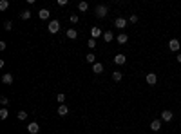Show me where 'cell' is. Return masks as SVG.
Returning a JSON list of instances; mask_svg holds the SVG:
<instances>
[{
	"mask_svg": "<svg viewBox=\"0 0 181 134\" xmlns=\"http://www.w3.org/2000/svg\"><path fill=\"white\" fill-rule=\"evenodd\" d=\"M38 131H40V125H38L36 122H31V123L27 125V132L29 134H36Z\"/></svg>",
	"mask_w": 181,
	"mask_h": 134,
	"instance_id": "cell-7",
	"label": "cell"
},
{
	"mask_svg": "<svg viewBox=\"0 0 181 134\" xmlns=\"http://www.w3.org/2000/svg\"><path fill=\"white\" fill-rule=\"evenodd\" d=\"M94 13H96V16H98V18H105V16L109 15V7H107L105 4H100V5H96Z\"/></svg>",
	"mask_w": 181,
	"mask_h": 134,
	"instance_id": "cell-1",
	"label": "cell"
},
{
	"mask_svg": "<svg viewBox=\"0 0 181 134\" xmlns=\"http://www.w3.org/2000/svg\"><path fill=\"white\" fill-rule=\"evenodd\" d=\"M49 15H51V13H49V9H40V11H38L40 20H47V18H49Z\"/></svg>",
	"mask_w": 181,
	"mask_h": 134,
	"instance_id": "cell-14",
	"label": "cell"
},
{
	"mask_svg": "<svg viewBox=\"0 0 181 134\" xmlns=\"http://www.w3.org/2000/svg\"><path fill=\"white\" fill-rule=\"evenodd\" d=\"M67 38H69V40H76V38H78L76 29H67Z\"/></svg>",
	"mask_w": 181,
	"mask_h": 134,
	"instance_id": "cell-16",
	"label": "cell"
},
{
	"mask_svg": "<svg viewBox=\"0 0 181 134\" xmlns=\"http://www.w3.org/2000/svg\"><path fill=\"white\" fill-rule=\"evenodd\" d=\"M179 47H181L179 40H178V38H170V42H169V49H170L172 53H178V51H179Z\"/></svg>",
	"mask_w": 181,
	"mask_h": 134,
	"instance_id": "cell-3",
	"label": "cell"
},
{
	"mask_svg": "<svg viewBox=\"0 0 181 134\" xmlns=\"http://www.w3.org/2000/svg\"><path fill=\"white\" fill-rule=\"evenodd\" d=\"M67 114H69V107H67L65 103L60 105V107H58V116H67Z\"/></svg>",
	"mask_w": 181,
	"mask_h": 134,
	"instance_id": "cell-13",
	"label": "cell"
},
{
	"mask_svg": "<svg viewBox=\"0 0 181 134\" xmlns=\"http://www.w3.org/2000/svg\"><path fill=\"white\" fill-rule=\"evenodd\" d=\"M85 60H87L89 64H92V65H94V64H96V56H94V53H89V54L85 56Z\"/></svg>",
	"mask_w": 181,
	"mask_h": 134,
	"instance_id": "cell-19",
	"label": "cell"
},
{
	"mask_svg": "<svg viewBox=\"0 0 181 134\" xmlns=\"http://www.w3.org/2000/svg\"><path fill=\"white\" fill-rule=\"evenodd\" d=\"M176 60H178V62H179V64H181V53H178V56H176Z\"/></svg>",
	"mask_w": 181,
	"mask_h": 134,
	"instance_id": "cell-32",
	"label": "cell"
},
{
	"mask_svg": "<svg viewBox=\"0 0 181 134\" xmlns=\"http://www.w3.org/2000/svg\"><path fill=\"white\" fill-rule=\"evenodd\" d=\"M16 118H18L20 122H24V120L27 118V113H25V111H18V114H16Z\"/></svg>",
	"mask_w": 181,
	"mask_h": 134,
	"instance_id": "cell-23",
	"label": "cell"
},
{
	"mask_svg": "<svg viewBox=\"0 0 181 134\" xmlns=\"http://www.w3.org/2000/svg\"><path fill=\"white\" fill-rule=\"evenodd\" d=\"M114 27H116V29H125V27H127V20L121 18V16L116 18V20H114Z\"/></svg>",
	"mask_w": 181,
	"mask_h": 134,
	"instance_id": "cell-4",
	"label": "cell"
},
{
	"mask_svg": "<svg viewBox=\"0 0 181 134\" xmlns=\"http://www.w3.org/2000/svg\"><path fill=\"white\" fill-rule=\"evenodd\" d=\"M114 64H118V65H123V64H127V56H125L123 53H118V54L114 56Z\"/></svg>",
	"mask_w": 181,
	"mask_h": 134,
	"instance_id": "cell-5",
	"label": "cell"
},
{
	"mask_svg": "<svg viewBox=\"0 0 181 134\" xmlns=\"http://www.w3.org/2000/svg\"><path fill=\"white\" fill-rule=\"evenodd\" d=\"M4 27H5V31H11V29H13V22H11V20H5V22H4Z\"/></svg>",
	"mask_w": 181,
	"mask_h": 134,
	"instance_id": "cell-26",
	"label": "cell"
},
{
	"mask_svg": "<svg viewBox=\"0 0 181 134\" xmlns=\"http://www.w3.org/2000/svg\"><path fill=\"white\" fill-rule=\"evenodd\" d=\"M0 103H2L4 107H5V105L9 103V100H7V96H2V98H0Z\"/></svg>",
	"mask_w": 181,
	"mask_h": 134,
	"instance_id": "cell-30",
	"label": "cell"
},
{
	"mask_svg": "<svg viewBox=\"0 0 181 134\" xmlns=\"http://www.w3.org/2000/svg\"><path fill=\"white\" fill-rule=\"evenodd\" d=\"M172 118H174L172 111H163L161 113V122H172Z\"/></svg>",
	"mask_w": 181,
	"mask_h": 134,
	"instance_id": "cell-9",
	"label": "cell"
},
{
	"mask_svg": "<svg viewBox=\"0 0 181 134\" xmlns=\"http://www.w3.org/2000/svg\"><path fill=\"white\" fill-rule=\"evenodd\" d=\"M78 9H80L82 13H85V11L89 9V4H87V2H80V4H78Z\"/></svg>",
	"mask_w": 181,
	"mask_h": 134,
	"instance_id": "cell-20",
	"label": "cell"
},
{
	"mask_svg": "<svg viewBox=\"0 0 181 134\" xmlns=\"http://www.w3.org/2000/svg\"><path fill=\"white\" fill-rule=\"evenodd\" d=\"M20 18H22V20H29V18H31V11H27V9L22 11V13H20Z\"/></svg>",
	"mask_w": 181,
	"mask_h": 134,
	"instance_id": "cell-21",
	"label": "cell"
},
{
	"mask_svg": "<svg viewBox=\"0 0 181 134\" xmlns=\"http://www.w3.org/2000/svg\"><path fill=\"white\" fill-rule=\"evenodd\" d=\"M112 38H114L112 31H105V33H103V40H105V42H112Z\"/></svg>",
	"mask_w": 181,
	"mask_h": 134,
	"instance_id": "cell-18",
	"label": "cell"
},
{
	"mask_svg": "<svg viewBox=\"0 0 181 134\" xmlns=\"http://www.w3.org/2000/svg\"><path fill=\"white\" fill-rule=\"evenodd\" d=\"M92 71H94L96 74H102V73H103V64H100V62H96V64L92 65Z\"/></svg>",
	"mask_w": 181,
	"mask_h": 134,
	"instance_id": "cell-15",
	"label": "cell"
},
{
	"mask_svg": "<svg viewBox=\"0 0 181 134\" xmlns=\"http://www.w3.org/2000/svg\"><path fill=\"white\" fill-rule=\"evenodd\" d=\"M87 47H89V49H94V47H96V40H94V38H89V40H87Z\"/></svg>",
	"mask_w": 181,
	"mask_h": 134,
	"instance_id": "cell-25",
	"label": "cell"
},
{
	"mask_svg": "<svg viewBox=\"0 0 181 134\" xmlns=\"http://www.w3.org/2000/svg\"><path fill=\"white\" fill-rule=\"evenodd\" d=\"M116 40H118V44L125 45V44H127V40H129V34H127V33H120V34L116 36Z\"/></svg>",
	"mask_w": 181,
	"mask_h": 134,
	"instance_id": "cell-10",
	"label": "cell"
},
{
	"mask_svg": "<svg viewBox=\"0 0 181 134\" xmlns=\"http://www.w3.org/2000/svg\"><path fill=\"white\" fill-rule=\"evenodd\" d=\"M100 36H103V31H102L100 27H92V29H91V38L96 40V38H100Z\"/></svg>",
	"mask_w": 181,
	"mask_h": 134,
	"instance_id": "cell-8",
	"label": "cell"
},
{
	"mask_svg": "<svg viewBox=\"0 0 181 134\" xmlns=\"http://www.w3.org/2000/svg\"><path fill=\"white\" fill-rule=\"evenodd\" d=\"M56 100L60 102V105H63V102H65V94H58V96H56Z\"/></svg>",
	"mask_w": 181,
	"mask_h": 134,
	"instance_id": "cell-29",
	"label": "cell"
},
{
	"mask_svg": "<svg viewBox=\"0 0 181 134\" xmlns=\"http://www.w3.org/2000/svg\"><path fill=\"white\" fill-rule=\"evenodd\" d=\"M7 116H9L7 109H5V107H4V109H0V120H7Z\"/></svg>",
	"mask_w": 181,
	"mask_h": 134,
	"instance_id": "cell-22",
	"label": "cell"
},
{
	"mask_svg": "<svg viewBox=\"0 0 181 134\" xmlns=\"http://www.w3.org/2000/svg\"><path fill=\"white\" fill-rule=\"evenodd\" d=\"M129 22H131V24H136V22H138V15H131V16H129Z\"/></svg>",
	"mask_w": 181,
	"mask_h": 134,
	"instance_id": "cell-28",
	"label": "cell"
},
{
	"mask_svg": "<svg viewBox=\"0 0 181 134\" xmlns=\"http://www.w3.org/2000/svg\"><path fill=\"white\" fill-rule=\"evenodd\" d=\"M47 31H49L51 34H56V33L60 31V22H58V20H51L49 25H47Z\"/></svg>",
	"mask_w": 181,
	"mask_h": 134,
	"instance_id": "cell-2",
	"label": "cell"
},
{
	"mask_svg": "<svg viewBox=\"0 0 181 134\" xmlns=\"http://www.w3.org/2000/svg\"><path fill=\"white\" fill-rule=\"evenodd\" d=\"M121 78H123L121 71H112V80L114 82H121Z\"/></svg>",
	"mask_w": 181,
	"mask_h": 134,
	"instance_id": "cell-17",
	"label": "cell"
},
{
	"mask_svg": "<svg viewBox=\"0 0 181 134\" xmlns=\"http://www.w3.org/2000/svg\"><path fill=\"white\" fill-rule=\"evenodd\" d=\"M9 7V2L7 0H0V11H5Z\"/></svg>",
	"mask_w": 181,
	"mask_h": 134,
	"instance_id": "cell-24",
	"label": "cell"
},
{
	"mask_svg": "<svg viewBox=\"0 0 181 134\" xmlns=\"http://www.w3.org/2000/svg\"><path fill=\"white\" fill-rule=\"evenodd\" d=\"M13 80H15V78H13V74H11V73H5V74L2 76V83H5V85L13 83Z\"/></svg>",
	"mask_w": 181,
	"mask_h": 134,
	"instance_id": "cell-11",
	"label": "cell"
},
{
	"mask_svg": "<svg viewBox=\"0 0 181 134\" xmlns=\"http://www.w3.org/2000/svg\"><path fill=\"white\" fill-rule=\"evenodd\" d=\"M69 20H71V24H78V20H80V18H78V15H71V16H69Z\"/></svg>",
	"mask_w": 181,
	"mask_h": 134,
	"instance_id": "cell-27",
	"label": "cell"
},
{
	"mask_svg": "<svg viewBox=\"0 0 181 134\" xmlns=\"http://www.w3.org/2000/svg\"><path fill=\"white\" fill-rule=\"evenodd\" d=\"M160 129H161V120H152V122H150V131H156V132H158Z\"/></svg>",
	"mask_w": 181,
	"mask_h": 134,
	"instance_id": "cell-12",
	"label": "cell"
},
{
	"mask_svg": "<svg viewBox=\"0 0 181 134\" xmlns=\"http://www.w3.org/2000/svg\"><path fill=\"white\" fill-rule=\"evenodd\" d=\"M4 49H5V42L2 40V42H0V51H4Z\"/></svg>",
	"mask_w": 181,
	"mask_h": 134,
	"instance_id": "cell-31",
	"label": "cell"
},
{
	"mask_svg": "<svg viewBox=\"0 0 181 134\" xmlns=\"http://www.w3.org/2000/svg\"><path fill=\"white\" fill-rule=\"evenodd\" d=\"M145 82H147L149 85H154V83L158 82V74H156V73H149V74L145 76Z\"/></svg>",
	"mask_w": 181,
	"mask_h": 134,
	"instance_id": "cell-6",
	"label": "cell"
}]
</instances>
